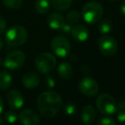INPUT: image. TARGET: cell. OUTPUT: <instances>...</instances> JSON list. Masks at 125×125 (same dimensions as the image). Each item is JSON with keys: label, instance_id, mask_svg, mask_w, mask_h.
<instances>
[{"label": "cell", "instance_id": "cell-19", "mask_svg": "<svg viewBox=\"0 0 125 125\" xmlns=\"http://www.w3.org/2000/svg\"><path fill=\"white\" fill-rule=\"evenodd\" d=\"M35 10L40 14H46L50 9V0H37L35 2Z\"/></svg>", "mask_w": 125, "mask_h": 125}, {"label": "cell", "instance_id": "cell-15", "mask_svg": "<svg viewBox=\"0 0 125 125\" xmlns=\"http://www.w3.org/2000/svg\"><path fill=\"white\" fill-rule=\"evenodd\" d=\"M49 27L54 30H60L65 24V18L59 13H52L47 19Z\"/></svg>", "mask_w": 125, "mask_h": 125}, {"label": "cell", "instance_id": "cell-17", "mask_svg": "<svg viewBox=\"0 0 125 125\" xmlns=\"http://www.w3.org/2000/svg\"><path fill=\"white\" fill-rule=\"evenodd\" d=\"M12 77L11 75L6 70L0 71V90L5 91L11 86Z\"/></svg>", "mask_w": 125, "mask_h": 125}, {"label": "cell", "instance_id": "cell-26", "mask_svg": "<svg viewBox=\"0 0 125 125\" xmlns=\"http://www.w3.org/2000/svg\"><path fill=\"white\" fill-rule=\"evenodd\" d=\"M72 26H71V24H66L65 23L64 25L62 26V28H61L60 30H61L62 33H66V34H68V33H71V31H72Z\"/></svg>", "mask_w": 125, "mask_h": 125}, {"label": "cell", "instance_id": "cell-20", "mask_svg": "<svg viewBox=\"0 0 125 125\" xmlns=\"http://www.w3.org/2000/svg\"><path fill=\"white\" fill-rule=\"evenodd\" d=\"M99 24H98V28L99 31L103 34H106V33H110L112 31V28H113V23L110 19H103L101 21H99Z\"/></svg>", "mask_w": 125, "mask_h": 125}, {"label": "cell", "instance_id": "cell-16", "mask_svg": "<svg viewBox=\"0 0 125 125\" xmlns=\"http://www.w3.org/2000/svg\"><path fill=\"white\" fill-rule=\"evenodd\" d=\"M58 74L63 80H69L73 75V67L67 62L61 63L58 67Z\"/></svg>", "mask_w": 125, "mask_h": 125}, {"label": "cell", "instance_id": "cell-28", "mask_svg": "<svg viewBox=\"0 0 125 125\" xmlns=\"http://www.w3.org/2000/svg\"><path fill=\"white\" fill-rule=\"evenodd\" d=\"M117 119L120 123H125V111L120 110L117 113Z\"/></svg>", "mask_w": 125, "mask_h": 125}, {"label": "cell", "instance_id": "cell-10", "mask_svg": "<svg viewBox=\"0 0 125 125\" xmlns=\"http://www.w3.org/2000/svg\"><path fill=\"white\" fill-rule=\"evenodd\" d=\"M7 102L10 108L18 110L23 106L24 98L21 93L16 89H13V90H10L7 94Z\"/></svg>", "mask_w": 125, "mask_h": 125}, {"label": "cell", "instance_id": "cell-27", "mask_svg": "<svg viewBox=\"0 0 125 125\" xmlns=\"http://www.w3.org/2000/svg\"><path fill=\"white\" fill-rule=\"evenodd\" d=\"M5 28H6V21L0 15V34L4 32Z\"/></svg>", "mask_w": 125, "mask_h": 125}, {"label": "cell", "instance_id": "cell-25", "mask_svg": "<svg viewBox=\"0 0 125 125\" xmlns=\"http://www.w3.org/2000/svg\"><path fill=\"white\" fill-rule=\"evenodd\" d=\"M97 124L100 125H116L117 122L114 119H112V117H101L99 119L97 122Z\"/></svg>", "mask_w": 125, "mask_h": 125}, {"label": "cell", "instance_id": "cell-14", "mask_svg": "<svg viewBox=\"0 0 125 125\" xmlns=\"http://www.w3.org/2000/svg\"><path fill=\"white\" fill-rule=\"evenodd\" d=\"M81 120L84 124H91L96 117V111L94 106L91 105H87L82 109L80 113Z\"/></svg>", "mask_w": 125, "mask_h": 125}, {"label": "cell", "instance_id": "cell-21", "mask_svg": "<svg viewBox=\"0 0 125 125\" xmlns=\"http://www.w3.org/2000/svg\"><path fill=\"white\" fill-rule=\"evenodd\" d=\"M3 5L10 10H18L21 7L23 0H2Z\"/></svg>", "mask_w": 125, "mask_h": 125}, {"label": "cell", "instance_id": "cell-12", "mask_svg": "<svg viewBox=\"0 0 125 125\" xmlns=\"http://www.w3.org/2000/svg\"><path fill=\"white\" fill-rule=\"evenodd\" d=\"M71 34L73 39L79 42H83L88 40L89 35V29L83 24H77L72 28Z\"/></svg>", "mask_w": 125, "mask_h": 125}, {"label": "cell", "instance_id": "cell-18", "mask_svg": "<svg viewBox=\"0 0 125 125\" xmlns=\"http://www.w3.org/2000/svg\"><path fill=\"white\" fill-rule=\"evenodd\" d=\"M51 4L53 8L58 11H65L72 4V0H51Z\"/></svg>", "mask_w": 125, "mask_h": 125}, {"label": "cell", "instance_id": "cell-35", "mask_svg": "<svg viewBox=\"0 0 125 125\" xmlns=\"http://www.w3.org/2000/svg\"><path fill=\"white\" fill-rule=\"evenodd\" d=\"M3 60H2V58H1V57H0V67H1L2 66V65H3Z\"/></svg>", "mask_w": 125, "mask_h": 125}, {"label": "cell", "instance_id": "cell-1", "mask_svg": "<svg viewBox=\"0 0 125 125\" xmlns=\"http://www.w3.org/2000/svg\"><path fill=\"white\" fill-rule=\"evenodd\" d=\"M37 105L41 115L45 118L50 119L54 117L62 107V98L54 91H46L38 97Z\"/></svg>", "mask_w": 125, "mask_h": 125}, {"label": "cell", "instance_id": "cell-8", "mask_svg": "<svg viewBox=\"0 0 125 125\" xmlns=\"http://www.w3.org/2000/svg\"><path fill=\"white\" fill-rule=\"evenodd\" d=\"M25 60L26 55L22 51L14 50L7 54L6 57L3 61V65L8 69H17L24 64Z\"/></svg>", "mask_w": 125, "mask_h": 125}, {"label": "cell", "instance_id": "cell-29", "mask_svg": "<svg viewBox=\"0 0 125 125\" xmlns=\"http://www.w3.org/2000/svg\"><path fill=\"white\" fill-rule=\"evenodd\" d=\"M45 82H46L47 86H48L49 87H54V84H55L54 80L51 76H47L46 79H45Z\"/></svg>", "mask_w": 125, "mask_h": 125}, {"label": "cell", "instance_id": "cell-9", "mask_svg": "<svg viewBox=\"0 0 125 125\" xmlns=\"http://www.w3.org/2000/svg\"><path fill=\"white\" fill-rule=\"evenodd\" d=\"M79 91L87 97H94L99 93V84L91 76H86L78 84Z\"/></svg>", "mask_w": 125, "mask_h": 125}, {"label": "cell", "instance_id": "cell-31", "mask_svg": "<svg viewBox=\"0 0 125 125\" xmlns=\"http://www.w3.org/2000/svg\"><path fill=\"white\" fill-rule=\"evenodd\" d=\"M120 11H121V13H122V15L125 16V0H124V2H123L122 4H121Z\"/></svg>", "mask_w": 125, "mask_h": 125}, {"label": "cell", "instance_id": "cell-24", "mask_svg": "<svg viewBox=\"0 0 125 125\" xmlns=\"http://www.w3.org/2000/svg\"><path fill=\"white\" fill-rule=\"evenodd\" d=\"M64 111L67 115H73V114H75L76 111H77V106L75 105L74 103L69 102V103H66L65 105Z\"/></svg>", "mask_w": 125, "mask_h": 125}, {"label": "cell", "instance_id": "cell-11", "mask_svg": "<svg viewBox=\"0 0 125 125\" xmlns=\"http://www.w3.org/2000/svg\"><path fill=\"white\" fill-rule=\"evenodd\" d=\"M18 118L24 125H38L40 123L38 115L31 109H26L22 111L19 115Z\"/></svg>", "mask_w": 125, "mask_h": 125}, {"label": "cell", "instance_id": "cell-32", "mask_svg": "<svg viewBox=\"0 0 125 125\" xmlns=\"http://www.w3.org/2000/svg\"><path fill=\"white\" fill-rule=\"evenodd\" d=\"M3 99L0 98V115H1V113L3 112Z\"/></svg>", "mask_w": 125, "mask_h": 125}, {"label": "cell", "instance_id": "cell-7", "mask_svg": "<svg viewBox=\"0 0 125 125\" xmlns=\"http://www.w3.org/2000/svg\"><path fill=\"white\" fill-rule=\"evenodd\" d=\"M98 47L102 55L105 57H112L115 55L116 52H117L118 44L113 37L109 36V35H104L99 39Z\"/></svg>", "mask_w": 125, "mask_h": 125}, {"label": "cell", "instance_id": "cell-33", "mask_svg": "<svg viewBox=\"0 0 125 125\" xmlns=\"http://www.w3.org/2000/svg\"><path fill=\"white\" fill-rule=\"evenodd\" d=\"M3 40H2L1 38H0V50H1L2 48H3Z\"/></svg>", "mask_w": 125, "mask_h": 125}, {"label": "cell", "instance_id": "cell-4", "mask_svg": "<svg viewBox=\"0 0 125 125\" xmlns=\"http://www.w3.org/2000/svg\"><path fill=\"white\" fill-rule=\"evenodd\" d=\"M96 107L102 115H112L117 111V103L109 94H101L96 99Z\"/></svg>", "mask_w": 125, "mask_h": 125}, {"label": "cell", "instance_id": "cell-6", "mask_svg": "<svg viewBox=\"0 0 125 125\" xmlns=\"http://www.w3.org/2000/svg\"><path fill=\"white\" fill-rule=\"evenodd\" d=\"M51 49L57 57H66L71 52V43L64 35H57L51 41Z\"/></svg>", "mask_w": 125, "mask_h": 125}, {"label": "cell", "instance_id": "cell-34", "mask_svg": "<svg viewBox=\"0 0 125 125\" xmlns=\"http://www.w3.org/2000/svg\"><path fill=\"white\" fill-rule=\"evenodd\" d=\"M3 123H4V121H3V119L1 117H0V125H1V124H3Z\"/></svg>", "mask_w": 125, "mask_h": 125}, {"label": "cell", "instance_id": "cell-22", "mask_svg": "<svg viewBox=\"0 0 125 125\" xmlns=\"http://www.w3.org/2000/svg\"><path fill=\"white\" fill-rule=\"evenodd\" d=\"M80 17L81 15L79 14V12L76 11V10H72L66 15V20L69 24H75L79 22Z\"/></svg>", "mask_w": 125, "mask_h": 125}, {"label": "cell", "instance_id": "cell-30", "mask_svg": "<svg viewBox=\"0 0 125 125\" xmlns=\"http://www.w3.org/2000/svg\"><path fill=\"white\" fill-rule=\"evenodd\" d=\"M125 109V102L120 101L117 103V110H124Z\"/></svg>", "mask_w": 125, "mask_h": 125}, {"label": "cell", "instance_id": "cell-13", "mask_svg": "<svg viewBox=\"0 0 125 125\" xmlns=\"http://www.w3.org/2000/svg\"><path fill=\"white\" fill-rule=\"evenodd\" d=\"M22 84L27 89H33L40 84V78L37 73L33 71L27 72L22 78Z\"/></svg>", "mask_w": 125, "mask_h": 125}, {"label": "cell", "instance_id": "cell-3", "mask_svg": "<svg viewBox=\"0 0 125 125\" xmlns=\"http://www.w3.org/2000/svg\"><path fill=\"white\" fill-rule=\"evenodd\" d=\"M28 33L22 26L15 25L10 28L5 33V41L10 46H20L26 43Z\"/></svg>", "mask_w": 125, "mask_h": 125}, {"label": "cell", "instance_id": "cell-2", "mask_svg": "<svg viewBox=\"0 0 125 125\" xmlns=\"http://www.w3.org/2000/svg\"><path fill=\"white\" fill-rule=\"evenodd\" d=\"M103 13V7L100 3L96 1H90L83 5L81 15L87 23L94 24L101 19Z\"/></svg>", "mask_w": 125, "mask_h": 125}, {"label": "cell", "instance_id": "cell-23", "mask_svg": "<svg viewBox=\"0 0 125 125\" xmlns=\"http://www.w3.org/2000/svg\"><path fill=\"white\" fill-rule=\"evenodd\" d=\"M4 119L6 122H8L9 124H15L17 120H18V116L13 111H9L5 113L4 115Z\"/></svg>", "mask_w": 125, "mask_h": 125}, {"label": "cell", "instance_id": "cell-5", "mask_svg": "<svg viewBox=\"0 0 125 125\" xmlns=\"http://www.w3.org/2000/svg\"><path fill=\"white\" fill-rule=\"evenodd\" d=\"M34 63L38 71L43 74H48L55 68L56 58L50 52H42L35 58Z\"/></svg>", "mask_w": 125, "mask_h": 125}]
</instances>
